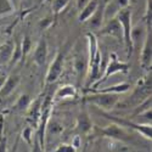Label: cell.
Segmentation results:
<instances>
[{
  "label": "cell",
  "mask_w": 152,
  "mask_h": 152,
  "mask_svg": "<svg viewBox=\"0 0 152 152\" xmlns=\"http://www.w3.org/2000/svg\"><path fill=\"white\" fill-rule=\"evenodd\" d=\"M53 20H55L54 16H51V17H45V18H43V20L39 22V26H40L43 29H46V28H49V27L53 24Z\"/></svg>",
  "instance_id": "obj_34"
},
{
  "label": "cell",
  "mask_w": 152,
  "mask_h": 152,
  "mask_svg": "<svg viewBox=\"0 0 152 152\" xmlns=\"http://www.w3.org/2000/svg\"><path fill=\"white\" fill-rule=\"evenodd\" d=\"M21 82L20 74H10L5 78V82L3 86L0 88V99H5L9 95H11L16 90V88L18 86Z\"/></svg>",
  "instance_id": "obj_16"
},
{
  "label": "cell",
  "mask_w": 152,
  "mask_h": 152,
  "mask_svg": "<svg viewBox=\"0 0 152 152\" xmlns=\"http://www.w3.org/2000/svg\"><path fill=\"white\" fill-rule=\"evenodd\" d=\"M88 40V73H89V85L95 83L100 77V67L102 63V55L99 48L97 35L94 32L85 34Z\"/></svg>",
  "instance_id": "obj_1"
},
{
  "label": "cell",
  "mask_w": 152,
  "mask_h": 152,
  "mask_svg": "<svg viewBox=\"0 0 152 152\" xmlns=\"http://www.w3.org/2000/svg\"><path fill=\"white\" fill-rule=\"evenodd\" d=\"M97 6H99V1H97V0H89V1H88L83 6V9L80 10L79 16H78V21L80 23L86 22L91 17V15L95 12V10L97 9Z\"/></svg>",
  "instance_id": "obj_19"
},
{
  "label": "cell",
  "mask_w": 152,
  "mask_h": 152,
  "mask_svg": "<svg viewBox=\"0 0 152 152\" xmlns=\"http://www.w3.org/2000/svg\"><path fill=\"white\" fill-rule=\"evenodd\" d=\"M151 62H152V40H151V31L147 32L145 39L141 44L140 50V66L145 71L151 69Z\"/></svg>",
  "instance_id": "obj_10"
},
{
  "label": "cell",
  "mask_w": 152,
  "mask_h": 152,
  "mask_svg": "<svg viewBox=\"0 0 152 152\" xmlns=\"http://www.w3.org/2000/svg\"><path fill=\"white\" fill-rule=\"evenodd\" d=\"M63 63H65V55H63L62 51H57L46 72V77H45L46 84H53L61 77L63 72Z\"/></svg>",
  "instance_id": "obj_8"
},
{
  "label": "cell",
  "mask_w": 152,
  "mask_h": 152,
  "mask_svg": "<svg viewBox=\"0 0 152 152\" xmlns=\"http://www.w3.org/2000/svg\"><path fill=\"white\" fill-rule=\"evenodd\" d=\"M137 117H141V118H145L146 119V124H151V119H152V110L148 108L141 113H139Z\"/></svg>",
  "instance_id": "obj_33"
},
{
  "label": "cell",
  "mask_w": 152,
  "mask_h": 152,
  "mask_svg": "<svg viewBox=\"0 0 152 152\" xmlns=\"http://www.w3.org/2000/svg\"><path fill=\"white\" fill-rule=\"evenodd\" d=\"M96 35L111 37V38H115L117 40H122L123 39V31H122V26H121L119 21L117 20V17L107 20V23L104 24V26L97 31Z\"/></svg>",
  "instance_id": "obj_9"
},
{
  "label": "cell",
  "mask_w": 152,
  "mask_h": 152,
  "mask_svg": "<svg viewBox=\"0 0 152 152\" xmlns=\"http://www.w3.org/2000/svg\"><path fill=\"white\" fill-rule=\"evenodd\" d=\"M117 20L119 21L122 31H123V42L125 44V50H126V58H130L134 51V46L132 43V10L126 7L122 10L119 14L116 16Z\"/></svg>",
  "instance_id": "obj_5"
},
{
  "label": "cell",
  "mask_w": 152,
  "mask_h": 152,
  "mask_svg": "<svg viewBox=\"0 0 152 152\" xmlns=\"http://www.w3.org/2000/svg\"><path fill=\"white\" fill-rule=\"evenodd\" d=\"M32 49V40L28 35H24L21 40V50H22V61H24L26 56L29 54Z\"/></svg>",
  "instance_id": "obj_25"
},
{
  "label": "cell",
  "mask_w": 152,
  "mask_h": 152,
  "mask_svg": "<svg viewBox=\"0 0 152 152\" xmlns=\"http://www.w3.org/2000/svg\"><path fill=\"white\" fill-rule=\"evenodd\" d=\"M132 85L129 83H119V84H116V85H112V86H107V88H85L84 89V93H102V94H124L126 91L130 90Z\"/></svg>",
  "instance_id": "obj_15"
},
{
  "label": "cell",
  "mask_w": 152,
  "mask_h": 152,
  "mask_svg": "<svg viewBox=\"0 0 152 152\" xmlns=\"http://www.w3.org/2000/svg\"><path fill=\"white\" fill-rule=\"evenodd\" d=\"M32 102V99L28 94H22L17 101L15 102V105L12 106V111H15V112H23V111H27V108L29 107Z\"/></svg>",
  "instance_id": "obj_23"
},
{
  "label": "cell",
  "mask_w": 152,
  "mask_h": 152,
  "mask_svg": "<svg viewBox=\"0 0 152 152\" xmlns=\"http://www.w3.org/2000/svg\"><path fill=\"white\" fill-rule=\"evenodd\" d=\"M0 152H7V139L4 134L0 135Z\"/></svg>",
  "instance_id": "obj_35"
},
{
  "label": "cell",
  "mask_w": 152,
  "mask_h": 152,
  "mask_svg": "<svg viewBox=\"0 0 152 152\" xmlns=\"http://www.w3.org/2000/svg\"><path fill=\"white\" fill-rule=\"evenodd\" d=\"M147 32V28L144 26H136L135 28H132V43L134 48L140 45V43L142 44Z\"/></svg>",
  "instance_id": "obj_22"
},
{
  "label": "cell",
  "mask_w": 152,
  "mask_h": 152,
  "mask_svg": "<svg viewBox=\"0 0 152 152\" xmlns=\"http://www.w3.org/2000/svg\"><path fill=\"white\" fill-rule=\"evenodd\" d=\"M101 116L105 117L106 119H110L111 122L116 123L123 128H128V129H132V130H135L136 133H139L141 136H144L147 140H151V124H142V123H135V122H132L130 119H124V118H119V117H116V116H112L110 115L108 112H104L101 111L99 112Z\"/></svg>",
  "instance_id": "obj_6"
},
{
  "label": "cell",
  "mask_w": 152,
  "mask_h": 152,
  "mask_svg": "<svg viewBox=\"0 0 152 152\" xmlns=\"http://www.w3.org/2000/svg\"><path fill=\"white\" fill-rule=\"evenodd\" d=\"M10 1H11L12 6H14V9H15V10H17V9H18V6L21 5V1H22V0H10Z\"/></svg>",
  "instance_id": "obj_37"
},
{
  "label": "cell",
  "mask_w": 152,
  "mask_h": 152,
  "mask_svg": "<svg viewBox=\"0 0 152 152\" xmlns=\"http://www.w3.org/2000/svg\"><path fill=\"white\" fill-rule=\"evenodd\" d=\"M12 51H14V43L12 42H7L0 46V65H9L12 56Z\"/></svg>",
  "instance_id": "obj_21"
},
{
  "label": "cell",
  "mask_w": 152,
  "mask_h": 152,
  "mask_svg": "<svg viewBox=\"0 0 152 152\" xmlns=\"http://www.w3.org/2000/svg\"><path fill=\"white\" fill-rule=\"evenodd\" d=\"M77 96V88L72 84H65L60 86L54 93V101H61L65 99H74Z\"/></svg>",
  "instance_id": "obj_18"
},
{
  "label": "cell",
  "mask_w": 152,
  "mask_h": 152,
  "mask_svg": "<svg viewBox=\"0 0 152 152\" xmlns=\"http://www.w3.org/2000/svg\"><path fill=\"white\" fill-rule=\"evenodd\" d=\"M74 71L77 73L78 83L80 84L85 77V73L88 71V58L83 55H78L74 60Z\"/></svg>",
  "instance_id": "obj_20"
},
{
  "label": "cell",
  "mask_w": 152,
  "mask_h": 152,
  "mask_svg": "<svg viewBox=\"0 0 152 152\" xmlns=\"http://www.w3.org/2000/svg\"><path fill=\"white\" fill-rule=\"evenodd\" d=\"M48 130H51L53 134H60L63 130V126L58 121H53V123L49 121V123L46 125V132Z\"/></svg>",
  "instance_id": "obj_29"
},
{
  "label": "cell",
  "mask_w": 152,
  "mask_h": 152,
  "mask_svg": "<svg viewBox=\"0 0 152 152\" xmlns=\"http://www.w3.org/2000/svg\"><path fill=\"white\" fill-rule=\"evenodd\" d=\"M21 136H22L23 140L27 142V145L31 146L32 141H33V128H32V126H26V128L22 130Z\"/></svg>",
  "instance_id": "obj_28"
},
{
  "label": "cell",
  "mask_w": 152,
  "mask_h": 152,
  "mask_svg": "<svg viewBox=\"0 0 152 152\" xmlns=\"http://www.w3.org/2000/svg\"><path fill=\"white\" fill-rule=\"evenodd\" d=\"M14 10L15 9L12 6L10 0H0V17L11 14Z\"/></svg>",
  "instance_id": "obj_27"
},
{
  "label": "cell",
  "mask_w": 152,
  "mask_h": 152,
  "mask_svg": "<svg viewBox=\"0 0 152 152\" xmlns=\"http://www.w3.org/2000/svg\"><path fill=\"white\" fill-rule=\"evenodd\" d=\"M99 133L101 136L111 139V140H117V141H128L132 137L128 130L116 123H111L110 125H106L105 128L100 129Z\"/></svg>",
  "instance_id": "obj_7"
},
{
  "label": "cell",
  "mask_w": 152,
  "mask_h": 152,
  "mask_svg": "<svg viewBox=\"0 0 152 152\" xmlns=\"http://www.w3.org/2000/svg\"><path fill=\"white\" fill-rule=\"evenodd\" d=\"M69 3V0H53L51 3V9H53V16L56 20L57 16L61 14V12L67 7Z\"/></svg>",
  "instance_id": "obj_24"
},
{
  "label": "cell",
  "mask_w": 152,
  "mask_h": 152,
  "mask_svg": "<svg viewBox=\"0 0 152 152\" xmlns=\"http://www.w3.org/2000/svg\"><path fill=\"white\" fill-rule=\"evenodd\" d=\"M32 58H33V62L38 67H43L45 65L46 58H48V43L44 38H42V39L37 43Z\"/></svg>",
  "instance_id": "obj_14"
},
{
  "label": "cell",
  "mask_w": 152,
  "mask_h": 152,
  "mask_svg": "<svg viewBox=\"0 0 152 152\" xmlns=\"http://www.w3.org/2000/svg\"><path fill=\"white\" fill-rule=\"evenodd\" d=\"M82 101L84 104L94 105L101 108L104 112H110L118 104L119 95L118 94H102V93H86V95L82 97Z\"/></svg>",
  "instance_id": "obj_3"
},
{
  "label": "cell",
  "mask_w": 152,
  "mask_h": 152,
  "mask_svg": "<svg viewBox=\"0 0 152 152\" xmlns=\"http://www.w3.org/2000/svg\"><path fill=\"white\" fill-rule=\"evenodd\" d=\"M129 68H130V65L128 62L121 61L116 53H111L108 65L105 68V73L102 74V77H99V79L95 83H93L91 86H88V88H94V89L95 88H99L100 84L105 83L110 77H112L113 74H116V73H128Z\"/></svg>",
  "instance_id": "obj_4"
},
{
  "label": "cell",
  "mask_w": 152,
  "mask_h": 152,
  "mask_svg": "<svg viewBox=\"0 0 152 152\" xmlns=\"http://www.w3.org/2000/svg\"><path fill=\"white\" fill-rule=\"evenodd\" d=\"M93 129V122L90 118V115L85 108H82L78 113L77 122H75V130L82 135L89 134Z\"/></svg>",
  "instance_id": "obj_12"
},
{
  "label": "cell",
  "mask_w": 152,
  "mask_h": 152,
  "mask_svg": "<svg viewBox=\"0 0 152 152\" xmlns=\"http://www.w3.org/2000/svg\"><path fill=\"white\" fill-rule=\"evenodd\" d=\"M54 93H48L44 95L42 108H40V117L39 123L35 129V135L38 137V141L40 144L42 150L45 152V139H46V125L51 118L53 115V108H54Z\"/></svg>",
  "instance_id": "obj_2"
},
{
  "label": "cell",
  "mask_w": 152,
  "mask_h": 152,
  "mask_svg": "<svg viewBox=\"0 0 152 152\" xmlns=\"http://www.w3.org/2000/svg\"><path fill=\"white\" fill-rule=\"evenodd\" d=\"M18 61H22V50H21V42L16 43V45H14V51H12V56L10 60V66H15Z\"/></svg>",
  "instance_id": "obj_26"
},
{
  "label": "cell",
  "mask_w": 152,
  "mask_h": 152,
  "mask_svg": "<svg viewBox=\"0 0 152 152\" xmlns=\"http://www.w3.org/2000/svg\"><path fill=\"white\" fill-rule=\"evenodd\" d=\"M44 95L38 96L35 100H32V102L29 105V107L27 108V116L26 119L31 123V126L33 129H37L38 123H39V117H40V108H42V102H43V99Z\"/></svg>",
  "instance_id": "obj_11"
},
{
  "label": "cell",
  "mask_w": 152,
  "mask_h": 152,
  "mask_svg": "<svg viewBox=\"0 0 152 152\" xmlns=\"http://www.w3.org/2000/svg\"><path fill=\"white\" fill-rule=\"evenodd\" d=\"M83 1H86V3H88V1H89V0H83Z\"/></svg>",
  "instance_id": "obj_42"
},
{
  "label": "cell",
  "mask_w": 152,
  "mask_h": 152,
  "mask_svg": "<svg viewBox=\"0 0 152 152\" xmlns=\"http://www.w3.org/2000/svg\"><path fill=\"white\" fill-rule=\"evenodd\" d=\"M24 152H29V151H24Z\"/></svg>",
  "instance_id": "obj_44"
},
{
  "label": "cell",
  "mask_w": 152,
  "mask_h": 152,
  "mask_svg": "<svg viewBox=\"0 0 152 152\" xmlns=\"http://www.w3.org/2000/svg\"><path fill=\"white\" fill-rule=\"evenodd\" d=\"M5 78H6V77H4V75H1V77H0V88L3 86V84H4V82H5Z\"/></svg>",
  "instance_id": "obj_39"
},
{
  "label": "cell",
  "mask_w": 152,
  "mask_h": 152,
  "mask_svg": "<svg viewBox=\"0 0 152 152\" xmlns=\"http://www.w3.org/2000/svg\"><path fill=\"white\" fill-rule=\"evenodd\" d=\"M1 68H3V66H1V65H0V71H1Z\"/></svg>",
  "instance_id": "obj_41"
},
{
  "label": "cell",
  "mask_w": 152,
  "mask_h": 152,
  "mask_svg": "<svg viewBox=\"0 0 152 152\" xmlns=\"http://www.w3.org/2000/svg\"><path fill=\"white\" fill-rule=\"evenodd\" d=\"M151 0H146V7H145V16H144V21L146 23V28L147 31H151Z\"/></svg>",
  "instance_id": "obj_30"
},
{
  "label": "cell",
  "mask_w": 152,
  "mask_h": 152,
  "mask_svg": "<svg viewBox=\"0 0 152 152\" xmlns=\"http://www.w3.org/2000/svg\"><path fill=\"white\" fill-rule=\"evenodd\" d=\"M105 4L104 3L101 5L99 3L97 9L95 10V12L91 15V17L86 21V24L91 31H99L101 27L104 26V21H105Z\"/></svg>",
  "instance_id": "obj_17"
},
{
  "label": "cell",
  "mask_w": 152,
  "mask_h": 152,
  "mask_svg": "<svg viewBox=\"0 0 152 152\" xmlns=\"http://www.w3.org/2000/svg\"><path fill=\"white\" fill-rule=\"evenodd\" d=\"M75 150H77L79 146H80V136H75L74 137V140L72 141V144H71Z\"/></svg>",
  "instance_id": "obj_36"
},
{
  "label": "cell",
  "mask_w": 152,
  "mask_h": 152,
  "mask_svg": "<svg viewBox=\"0 0 152 152\" xmlns=\"http://www.w3.org/2000/svg\"><path fill=\"white\" fill-rule=\"evenodd\" d=\"M54 152H77V150H75L72 145H68V144H62L60 145Z\"/></svg>",
  "instance_id": "obj_31"
},
{
  "label": "cell",
  "mask_w": 152,
  "mask_h": 152,
  "mask_svg": "<svg viewBox=\"0 0 152 152\" xmlns=\"http://www.w3.org/2000/svg\"><path fill=\"white\" fill-rule=\"evenodd\" d=\"M17 146H18V140H16V142H15V145H14V148H12L11 152H17Z\"/></svg>",
  "instance_id": "obj_38"
},
{
  "label": "cell",
  "mask_w": 152,
  "mask_h": 152,
  "mask_svg": "<svg viewBox=\"0 0 152 152\" xmlns=\"http://www.w3.org/2000/svg\"><path fill=\"white\" fill-rule=\"evenodd\" d=\"M130 0H110L105 4V20L116 17L119 12L129 7Z\"/></svg>",
  "instance_id": "obj_13"
},
{
  "label": "cell",
  "mask_w": 152,
  "mask_h": 152,
  "mask_svg": "<svg viewBox=\"0 0 152 152\" xmlns=\"http://www.w3.org/2000/svg\"><path fill=\"white\" fill-rule=\"evenodd\" d=\"M45 1H48V0H39V4H43V3H45Z\"/></svg>",
  "instance_id": "obj_40"
},
{
  "label": "cell",
  "mask_w": 152,
  "mask_h": 152,
  "mask_svg": "<svg viewBox=\"0 0 152 152\" xmlns=\"http://www.w3.org/2000/svg\"><path fill=\"white\" fill-rule=\"evenodd\" d=\"M29 147H31V151H29V152H44V151L42 150V147H40V144H39V141H38V137H37L35 134H34V137H33L32 145H31Z\"/></svg>",
  "instance_id": "obj_32"
},
{
  "label": "cell",
  "mask_w": 152,
  "mask_h": 152,
  "mask_svg": "<svg viewBox=\"0 0 152 152\" xmlns=\"http://www.w3.org/2000/svg\"><path fill=\"white\" fill-rule=\"evenodd\" d=\"M95 152H99V150H96V151H95Z\"/></svg>",
  "instance_id": "obj_43"
}]
</instances>
